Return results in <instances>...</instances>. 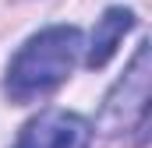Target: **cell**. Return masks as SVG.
Segmentation results:
<instances>
[{
	"label": "cell",
	"instance_id": "1",
	"mask_svg": "<svg viewBox=\"0 0 152 148\" xmlns=\"http://www.w3.org/2000/svg\"><path fill=\"white\" fill-rule=\"evenodd\" d=\"M78 53H81V36L78 28H67V25H57V28H46L32 36L18 57L11 60L7 67V95L14 102H32L39 95L53 92L75 67Z\"/></svg>",
	"mask_w": 152,
	"mask_h": 148
},
{
	"label": "cell",
	"instance_id": "2",
	"mask_svg": "<svg viewBox=\"0 0 152 148\" xmlns=\"http://www.w3.org/2000/svg\"><path fill=\"white\" fill-rule=\"evenodd\" d=\"M149 110V46L142 42L127 74L117 81V88L106 95V106L99 113V127L106 134H120V131H131L145 120Z\"/></svg>",
	"mask_w": 152,
	"mask_h": 148
},
{
	"label": "cell",
	"instance_id": "3",
	"mask_svg": "<svg viewBox=\"0 0 152 148\" xmlns=\"http://www.w3.org/2000/svg\"><path fill=\"white\" fill-rule=\"evenodd\" d=\"M88 141H92V131L81 116H75V113H42L39 120H32L21 131L14 148H88Z\"/></svg>",
	"mask_w": 152,
	"mask_h": 148
},
{
	"label": "cell",
	"instance_id": "4",
	"mask_svg": "<svg viewBox=\"0 0 152 148\" xmlns=\"http://www.w3.org/2000/svg\"><path fill=\"white\" fill-rule=\"evenodd\" d=\"M134 25V18H131V11H124V7H113V11H106L99 21H96V32H92V42H88V53H85V64L96 71V67H103L110 57L117 53V46H120V39L124 32Z\"/></svg>",
	"mask_w": 152,
	"mask_h": 148
}]
</instances>
